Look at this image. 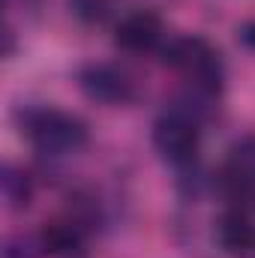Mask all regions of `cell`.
Returning a JSON list of instances; mask_svg holds the SVG:
<instances>
[{
    "instance_id": "1",
    "label": "cell",
    "mask_w": 255,
    "mask_h": 258,
    "mask_svg": "<svg viewBox=\"0 0 255 258\" xmlns=\"http://www.w3.org/2000/svg\"><path fill=\"white\" fill-rule=\"evenodd\" d=\"M159 54H162V63L183 81L186 93L201 96L207 102L219 99L225 87V60L210 39L195 36V33L171 36Z\"/></svg>"
},
{
    "instance_id": "2",
    "label": "cell",
    "mask_w": 255,
    "mask_h": 258,
    "mask_svg": "<svg viewBox=\"0 0 255 258\" xmlns=\"http://www.w3.org/2000/svg\"><path fill=\"white\" fill-rule=\"evenodd\" d=\"M21 135L45 159H66L90 144V126L63 108L54 105H24L15 114Z\"/></svg>"
},
{
    "instance_id": "3",
    "label": "cell",
    "mask_w": 255,
    "mask_h": 258,
    "mask_svg": "<svg viewBox=\"0 0 255 258\" xmlns=\"http://www.w3.org/2000/svg\"><path fill=\"white\" fill-rule=\"evenodd\" d=\"M150 141L168 168H174L180 177H189L195 174L198 153H201V117L177 102L153 120Z\"/></svg>"
},
{
    "instance_id": "4",
    "label": "cell",
    "mask_w": 255,
    "mask_h": 258,
    "mask_svg": "<svg viewBox=\"0 0 255 258\" xmlns=\"http://www.w3.org/2000/svg\"><path fill=\"white\" fill-rule=\"evenodd\" d=\"M75 84L90 102L108 105V108L132 105L141 93L135 75L126 66L114 63V60H87V63H81L78 72H75Z\"/></svg>"
},
{
    "instance_id": "5",
    "label": "cell",
    "mask_w": 255,
    "mask_h": 258,
    "mask_svg": "<svg viewBox=\"0 0 255 258\" xmlns=\"http://www.w3.org/2000/svg\"><path fill=\"white\" fill-rule=\"evenodd\" d=\"M219 189L231 204H255V132H243L228 144L219 168Z\"/></svg>"
},
{
    "instance_id": "6",
    "label": "cell",
    "mask_w": 255,
    "mask_h": 258,
    "mask_svg": "<svg viewBox=\"0 0 255 258\" xmlns=\"http://www.w3.org/2000/svg\"><path fill=\"white\" fill-rule=\"evenodd\" d=\"M168 42L165 24L153 9H129L114 24V45L123 54H153Z\"/></svg>"
},
{
    "instance_id": "7",
    "label": "cell",
    "mask_w": 255,
    "mask_h": 258,
    "mask_svg": "<svg viewBox=\"0 0 255 258\" xmlns=\"http://www.w3.org/2000/svg\"><path fill=\"white\" fill-rule=\"evenodd\" d=\"M216 243L222 252L234 258H249L252 252V240H255V222L249 219V207H240V204H231L228 210L219 213L216 219Z\"/></svg>"
},
{
    "instance_id": "8",
    "label": "cell",
    "mask_w": 255,
    "mask_h": 258,
    "mask_svg": "<svg viewBox=\"0 0 255 258\" xmlns=\"http://www.w3.org/2000/svg\"><path fill=\"white\" fill-rule=\"evenodd\" d=\"M36 195V183L30 177V171H24L21 165L15 162H3L0 165V198H3V207L12 210V213H21L30 207Z\"/></svg>"
},
{
    "instance_id": "9",
    "label": "cell",
    "mask_w": 255,
    "mask_h": 258,
    "mask_svg": "<svg viewBox=\"0 0 255 258\" xmlns=\"http://www.w3.org/2000/svg\"><path fill=\"white\" fill-rule=\"evenodd\" d=\"M117 3L120 0H69V9L84 24H105L117 15Z\"/></svg>"
},
{
    "instance_id": "10",
    "label": "cell",
    "mask_w": 255,
    "mask_h": 258,
    "mask_svg": "<svg viewBox=\"0 0 255 258\" xmlns=\"http://www.w3.org/2000/svg\"><path fill=\"white\" fill-rule=\"evenodd\" d=\"M45 249H42V240L39 234H9L3 240V249H0V258H42Z\"/></svg>"
},
{
    "instance_id": "11",
    "label": "cell",
    "mask_w": 255,
    "mask_h": 258,
    "mask_svg": "<svg viewBox=\"0 0 255 258\" xmlns=\"http://www.w3.org/2000/svg\"><path fill=\"white\" fill-rule=\"evenodd\" d=\"M237 39H240L243 48L255 51V21H243V24L237 27Z\"/></svg>"
},
{
    "instance_id": "12",
    "label": "cell",
    "mask_w": 255,
    "mask_h": 258,
    "mask_svg": "<svg viewBox=\"0 0 255 258\" xmlns=\"http://www.w3.org/2000/svg\"><path fill=\"white\" fill-rule=\"evenodd\" d=\"M249 258H255V240H252V252H249Z\"/></svg>"
}]
</instances>
